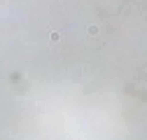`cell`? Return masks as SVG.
<instances>
[{"mask_svg": "<svg viewBox=\"0 0 147 140\" xmlns=\"http://www.w3.org/2000/svg\"><path fill=\"white\" fill-rule=\"evenodd\" d=\"M59 40H61V33L54 30V33H51V42H59Z\"/></svg>", "mask_w": 147, "mask_h": 140, "instance_id": "1", "label": "cell"}, {"mask_svg": "<svg viewBox=\"0 0 147 140\" xmlns=\"http://www.w3.org/2000/svg\"><path fill=\"white\" fill-rule=\"evenodd\" d=\"M89 35H98V26H89Z\"/></svg>", "mask_w": 147, "mask_h": 140, "instance_id": "2", "label": "cell"}]
</instances>
